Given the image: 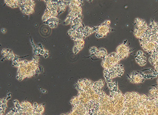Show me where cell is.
<instances>
[{"label": "cell", "instance_id": "cell-6", "mask_svg": "<svg viewBox=\"0 0 158 115\" xmlns=\"http://www.w3.org/2000/svg\"><path fill=\"white\" fill-rule=\"evenodd\" d=\"M135 60L137 63L140 66H144L147 63V58L143 52L139 51L135 56Z\"/></svg>", "mask_w": 158, "mask_h": 115}, {"label": "cell", "instance_id": "cell-11", "mask_svg": "<svg viewBox=\"0 0 158 115\" xmlns=\"http://www.w3.org/2000/svg\"><path fill=\"white\" fill-rule=\"evenodd\" d=\"M39 105L38 104V103H34V104L33 105V108H34V110H36L37 108H38V106H39Z\"/></svg>", "mask_w": 158, "mask_h": 115}, {"label": "cell", "instance_id": "cell-4", "mask_svg": "<svg viewBox=\"0 0 158 115\" xmlns=\"http://www.w3.org/2000/svg\"><path fill=\"white\" fill-rule=\"evenodd\" d=\"M127 41L126 40L122 43V44L118 47L117 49V53L118 56L120 57L121 59L123 60L129 57L131 52L133 49L130 48L128 44L127 43Z\"/></svg>", "mask_w": 158, "mask_h": 115}, {"label": "cell", "instance_id": "cell-14", "mask_svg": "<svg viewBox=\"0 0 158 115\" xmlns=\"http://www.w3.org/2000/svg\"><path fill=\"white\" fill-rule=\"evenodd\" d=\"M13 103H19V102L18 100H16V99H15V101H13Z\"/></svg>", "mask_w": 158, "mask_h": 115}, {"label": "cell", "instance_id": "cell-15", "mask_svg": "<svg viewBox=\"0 0 158 115\" xmlns=\"http://www.w3.org/2000/svg\"><path fill=\"white\" fill-rule=\"evenodd\" d=\"M10 98H11V96H9V97H8V98H7V100H9V99H10Z\"/></svg>", "mask_w": 158, "mask_h": 115}, {"label": "cell", "instance_id": "cell-7", "mask_svg": "<svg viewBox=\"0 0 158 115\" xmlns=\"http://www.w3.org/2000/svg\"><path fill=\"white\" fill-rule=\"evenodd\" d=\"M149 62L152 65L158 74V53H153L149 59Z\"/></svg>", "mask_w": 158, "mask_h": 115}, {"label": "cell", "instance_id": "cell-5", "mask_svg": "<svg viewBox=\"0 0 158 115\" xmlns=\"http://www.w3.org/2000/svg\"><path fill=\"white\" fill-rule=\"evenodd\" d=\"M148 78L143 73L140 72L133 71L128 76V80L132 83L139 84L143 82Z\"/></svg>", "mask_w": 158, "mask_h": 115}, {"label": "cell", "instance_id": "cell-12", "mask_svg": "<svg viewBox=\"0 0 158 115\" xmlns=\"http://www.w3.org/2000/svg\"><path fill=\"white\" fill-rule=\"evenodd\" d=\"M45 53H46V52H45V50L44 49H41V52H40V55H44Z\"/></svg>", "mask_w": 158, "mask_h": 115}, {"label": "cell", "instance_id": "cell-1", "mask_svg": "<svg viewBox=\"0 0 158 115\" xmlns=\"http://www.w3.org/2000/svg\"><path fill=\"white\" fill-rule=\"evenodd\" d=\"M123 66L121 64H115L109 69H104V76L107 83L111 82L113 78L120 77L124 73Z\"/></svg>", "mask_w": 158, "mask_h": 115}, {"label": "cell", "instance_id": "cell-8", "mask_svg": "<svg viewBox=\"0 0 158 115\" xmlns=\"http://www.w3.org/2000/svg\"><path fill=\"white\" fill-rule=\"evenodd\" d=\"M44 110V107H43L42 105H39V106H38V108H37L36 110H35V111L36 113H41L42 115L43 114Z\"/></svg>", "mask_w": 158, "mask_h": 115}, {"label": "cell", "instance_id": "cell-9", "mask_svg": "<svg viewBox=\"0 0 158 115\" xmlns=\"http://www.w3.org/2000/svg\"><path fill=\"white\" fill-rule=\"evenodd\" d=\"M49 26L51 28L53 29V28H55V27L58 26V24H56V23H51L49 24Z\"/></svg>", "mask_w": 158, "mask_h": 115}, {"label": "cell", "instance_id": "cell-3", "mask_svg": "<svg viewBox=\"0 0 158 115\" xmlns=\"http://www.w3.org/2000/svg\"><path fill=\"white\" fill-rule=\"evenodd\" d=\"M121 60L120 57L118 56L117 52H113L108 55L103 59L102 66L104 69H109L115 64H118Z\"/></svg>", "mask_w": 158, "mask_h": 115}, {"label": "cell", "instance_id": "cell-10", "mask_svg": "<svg viewBox=\"0 0 158 115\" xmlns=\"http://www.w3.org/2000/svg\"><path fill=\"white\" fill-rule=\"evenodd\" d=\"M79 51H80V50L79 49V48H77V46H75L74 47V53H75V54H77V53L78 52H79Z\"/></svg>", "mask_w": 158, "mask_h": 115}, {"label": "cell", "instance_id": "cell-13", "mask_svg": "<svg viewBox=\"0 0 158 115\" xmlns=\"http://www.w3.org/2000/svg\"><path fill=\"white\" fill-rule=\"evenodd\" d=\"M43 56L45 58H47L49 57V55H48V53H45L44 55H43Z\"/></svg>", "mask_w": 158, "mask_h": 115}, {"label": "cell", "instance_id": "cell-16", "mask_svg": "<svg viewBox=\"0 0 158 115\" xmlns=\"http://www.w3.org/2000/svg\"><path fill=\"white\" fill-rule=\"evenodd\" d=\"M11 95V93H9V94H8V96H10V95Z\"/></svg>", "mask_w": 158, "mask_h": 115}, {"label": "cell", "instance_id": "cell-2", "mask_svg": "<svg viewBox=\"0 0 158 115\" xmlns=\"http://www.w3.org/2000/svg\"><path fill=\"white\" fill-rule=\"evenodd\" d=\"M135 29L133 34L135 37L139 40L143 37L149 28V25L143 19L139 18H136L134 21Z\"/></svg>", "mask_w": 158, "mask_h": 115}, {"label": "cell", "instance_id": "cell-17", "mask_svg": "<svg viewBox=\"0 0 158 115\" xmlns=\"http://www.w3.org/2000/svg\"><path fill=\"white\" fill-rule=\"evenodd\" d=\"M156 82H157V85L158 86V80H156Z\"/></svg>", "mask_w": 158, "mask_h": 115}]
</instances>
